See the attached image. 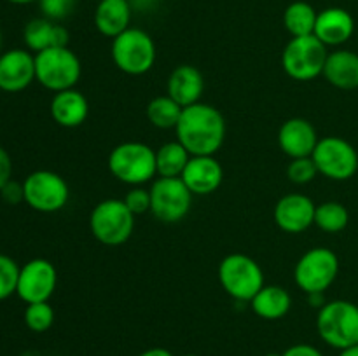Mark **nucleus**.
<instances>
[{"instance_id": "6", "label": "nucleus", "mask_w": 358, "mask_h": 356, "mask_svg": "<svg viewBox=\"0 0 358 356\" xmlns=\"http://www.w3.org/2000/svg\"><path fill=\"white\" fill-rule=\"evenodd\" d=\"M219 281L224 292L238 302H250L266 285L264 271L255 258L245 253H231L219 265Z\"/></svg>"}, {"instance_id": "24", "label": "nucleus", "mask_w": 358, "mask_h": 356, "mask_svg": "<svg viewBox=\"0 0 358 356\" xmlns=\"http://www.w3.org/2000/svg\"><path fill=\"white\" fill-rule=\"evenodd\" d=\"M252 311L266 321L282 320L292 307V297L289 290L278 285H264L257 295L250 300Z\"/></svg>"}, {"instance_id": "26", "label": "nucleus", "mask_w": 358, "mask_h": 356, "mask_svg": "<svg viewBox=\"0 0 358 356\" xmlns=\"http://www.w3.org/2000/svg\"><path fill=\"white\" fill-rule=\"evenodd\" d=\"M191 154L180 142H168L156 150L157 175L166 178H180L187 166Z\"/></svg>"}, {"instance_id": "2", "label": "nucleus", "mask_w": 358, "mask_h": 356, "mask_svg": "<svg viewBox=\"0 0 358 356\" xmlns=\"http://www.w3.org/2000/svg\"><path fill=\"white\" fill-rule=\"evenodd\" d=\"M108 171L121 184L138 187L157 175L156 150L142 142H124L110 150Z\"/></svg>"}, {"instance_id": "22", "label": "nucleus", "mask_w": 358, "mask_h": 356, "mask_svg": "<svg viewBox=\"0 0 358 356\" xmlns=\"http://www.w3.org/2000/svg\"><path fill=\"white\" fill-rule=\"evenodd\" d=\"M322 75L327 79L329 84H332L338 89H357L358 54L353 51H348V49H338L334 52H329Z\"/></svg>"}, {"instance_id": "29", "label": "nucleus", "mask_w": 358, "mask_h": 356, "mask_svg": "<svg viewBox=\"0 0 358 356\" xmlns=\"http://www.w3.org/2000/svg\"><path fill=\"white\" fill-rule=\"evenodd\" d=\"M55 309L49 302H35L27 304L24 309V325L28 330L35 332V334H44L55 323Z\"/></svg>"}, {"instance_id": "11", "label": "nucleus", "mask_w": 358, "mask_h": 356, "mask_svg": "<svg viewBox=\"0 0 358 356\" xmlns=\"http://www.w3.org/2000/svg\"><path fill=\"white\" fill-rule=\"evenodd\" d=\"M24 202L38 213H56L66 206L70 187L62 175L51 170H37L23 180Z\"/></svg>"}, {"instance_id": "32", "label": "nucleus", "mask_w": 358, "mask_h": 356, "mask_svg": "<svg viewBox=\"0 0 358 356\" xmlns=\"http://www.w3.org/2000/svg\"><path fill=\"white\" fill-rule=\"evenodd\" d=\"M76 6L77 0H38L42 16L56 23L66 20L76 10Z\"/></svg>"}, {"instance_id": "36", "label": "nucleus", "mask_w": 358, "mask_h": 356, "mask_svg": "<svg viewBox=\"0 0 358 356\" xmlns=\"http://www.w3.org/2000/svg\"><path fill=\"white\" fill-rule=\"evenodd\" d=\"M282 356H324V353L311 344H294L287 348Z\"/></svg>"}, {"instance_id": "8", "label": "nucleus", "mask_w": 358, "mask_h": 356, "mask_svg": "<svg viewBox=\"0 0 358 356\" xmlns=\"http://www.w3.org/2000/svg\"><path fill=\"white\" fill-rule=\"evenodd\" d=\"M327 56V45L315 35L292 37L282 52V66L290 79L308 82L324 73Z\"/></svg>"}, {"instance_id": "30", "label": "nucleus", "mask_w": 358, "mask_h": 356, "mask_svg": "<svg viewBox=\"0 0 358 356\" xmlns=\"http://www.w3.org/2000/svg\"><path fill=\"white\" fill-rule=\"evenodd\" d=\"M20 269L13 257L0 253V302L16 293Z\"/></svg>"}, {"instance_id": "27", "label": "nucleus", "mask_w": 358, "mask_h": 356, "mask_svg": "<svg viewBox=\"0 0 358 356\" xmlns=\"http://www.w3.org/2000/svg\"><path fill=\"white\" fill-rule=\"evenodd\" d=\"M182 110L184 108L170 98L168 94L163 96H156L149 101L145 108L147 119L152 126L159 129H175L178 124V119H180Z\"/></svg>"}, {"instance_id": "12", "label": "nucleus", "mask_w": 358, "mask_h": 356, "mask_svg": "<svg viewBox=\"0 0 358 356\" xmlns=\"http://www.w3.org/2000/svg\"><path fill=\"white\" fill-rule=\"evenodd\" d=\"M150 213L159 222L177 223L191 212L192 198L182 178L159 177L150 185Z\"/></svg>"}, {"instance_id": "25", "label": "nucleus", "mask_w": 358, "mask_h": 356, "mask_svg": "<svg viewBox=\"0 0 358 356\" xmlns=\"http://www.w3.org/2000/svg\"><path fill=\"white\" fill-rule=\"evenodd\" d=\"M317 17L318 13L311 3L297 0L287 6L283 13V24L292 37H306V35H313Z\"/></svg>"}, {"instance_id": "42", "label": "nucleus", "mask_w": 358, "mask_h": 356, "mask_svg": "<svg viewBox=\"0 0 358 356\" xmlns=\"http://www.w3.org/2000/svg\"><path fill=\"white\" fill-rule=\"evenodd\" d=\"M0 54H2V30H0Z\"/></svg>"}, {"instance_id": "19", "label": "nucleus", "mask_w": 358, "mask_h": 356, "mask_svg": "<svg viewBox=\"0 0 358 356\" xmlns=\"http://www.w3.org/2000/svg\"><path fill=\"white\" fill-rule=\"evenodd\" d=\"M203 91H205V79L196 66L178 65L168 77L166 94L173 98L182 108L199 103Z\"/></svg>"}, {"instance_id": "40", "label": "nucleus", "mask_w": 358, "mask_h": 356, "mask_svg": "<svg viewBox=\"0 0 358 356\" xmlns=\"http://www.w3.org/2000/svg\"><path fill=\"white\" fill-rule=\"evenodd\" d=\"M7 2H10V3H16V6H27V3H31V2H38V0H7Z\"/></svg>"}, {"instance_id": "10", "label": "nucleus", "mask_w": 358, "mask_h": 356, "mask_svg": "<svg viewBox=\"0 0 358 356\" xmlns=\"http://www.w3.org/2000/svg\"><path fill=\"white\" fill-rule=\"evenodd\" d=\"M311 159L315 161L318 175H324L329 180H350L358 171L357 149L348 140L339 136H324L318 140Z\"/></svg>"}, {"instance_id": "41", "label": "nucleus", "mask_w": 358, "mask_h": 356, "mask_svg": "<svg viewBox=\"0 0 358 356\" xmlns=\"http://www.w3.org/2000/svg\"><path fill=\"white\" fill-rule=\"evenodd\" d=\"M264 356H282V353H268V355Z\"/></svg>"}, {"instance_id": "44", "label": "nucleus", "mask_w": 358, "mask_h": 356, "mask_svg": "<svg viewBox=\"0 0 358 356\" xmlns=\"http://www.w3.org/2000/svg\"><path fill=\"white\" fill-rule=\"evenodd\" d=\"M0 205H2V201H0Z\"/></svg>"}, {"instance_id": "38", "label": "nucleus", "mask_w": 358, "mask_h": 356, "mask_svg": "<svg viewBox=\"0 0 358 356\" xmlns=\"http://www.w3.org/2000/svg\"><path fill=\"white\" fill-rule=\"evenodd\" d=\"M308 300H310L311 306L317 307V309H320V307L327 302L324 297V293H310V295H308Z\"/></svg>"}, {"instance_id": "37", "label": "nucleus", "mask_w": 358, "mask_h": 356, "mask_svg": "<svg viewBox=\"0 0 358 356\" xmlns=\"http://www.w3.org/2000/svg\"><path fill=\"white\" fill-rule=\"evenodd\" d=\"M138 356H173V355H171V351H168V349L164 348H150L140 353Z\"/></svg>"}, {"instance_id": "7", "label": "nucleus", "mask_w": 358, "mask_h": 356, "mask_svg": "<svg viewBox=\"0 0 358 356\" xmlns=\"http://www.w3.org/2000/svg\"><path fill=\"white\" fill-rule=\"evenodd\" d=\"M90 230L98 243L121 246L135 230V215L122 199H105L91 209Z\"/></svg>"}, {"instance_id": "5", "label": "nucleus", "mask_w": 358, "mask_h": 356, "mask_svg": "<svg viewBox=\"0 0 358 356\" xmlns=\"http://www.w3.org/2000/svg\"><path fill=\"white\" fill-rule=\"evenodd\" d=\"M110 56L117 70L126 75H143L156 63L154 38L142 28H131L112 38Z\"/></svg>"}, {"instance_id": "17", "label": "nucleus", "mask_w": 358, "mask_h": 356, "mask_svg": "<svg viewBox=\"0 0 358 356\" xmlns=\"http://www.w3.org/2000/svg\"><path fill=\"white\" fill-rule=\"evenodd\" d=\"M318 140L315 126L303 117L289 119L278 129V145L290 159L311 157Z\"/></svg>"}, {"instance_id": "4", "label": "nucleus", "mask_w": 358, "mask_h": 356, "mask_svg": "<svg viewBox=\"0 0 358 356\" xmlns=\"http://www.w3.org/2000/svg\"><path fill=\"white\" fill-rule=\"evenodd\" d=\"M317 332L334 349L358 344V306L350 300H331L318 309Z\"/></svg>"}, {"instance_id": "13", "label": "nucleus", "mask_w": 358, "mask_h": 356, "mask_svg": "<svg viewBox=\"0 0 358 356\" xmlns=\"http://www.w3.org/2000/svg\"><path fill=\"white\" fill-rule=\"evenodd\" d=\"M58 285V271L48 258H31L21 265L16 295L24 304L49 302Z\"/></svg>"}, {"instance_id": "35", "label": "nucleus", "mask_w": 358, "mask_h": 356, "mask_svg": "<svg viewBox=\"0 0 358 356\" xmlns=\"http://www.w3.org/2000/svg\"><path fill=\"white\" fill-rule=\"evenodd\" d=\"M13 178V159L9 152L0 145V188Z\"/></svg>"}, {"instance_id": "39", "label": "nucleus", "mask_w": 358, "mask_h": 356, "mask_svg": "<svg viewBox=\"0 0 358 356\" xmlns=\"http://www.w3.org/2000/svg\"><path fill=\"white\" fill-rule=\"evenodd\" d=\"M338 356H358V344L350 346V348H346V349H341Z\"/></svg>"}, {"instance_id": "15", "label": "nucleus", "mask_w": 358, "mask_h": 356, "mask_svg": "<svg viewBox=\"0 0 358 356\" xmlns=\"http://www.w3.org/2000/svg\"><path fill=\"white\" fill-rule=\"evenodd\" d=\"M317 205L304 194H287L275 206V223L287 234H301L315 225Z\"/></svg>"}, {"instance_id": "1", "label": "nucleus", "mask_w": 358, "mask_h": 356, "mask_svg": "<svg viewBox=\"0 0 358 356\" xmlns=\"http://www.w3.org/2000/svg\"><path fill=\"white\" fill-rule=\"evenodd\" d=\"M175 133L191 156H215L226 140V119L219 108L199 101L182 110Z\"/></svg>"}, {"instance_id": "16", "label": "nucleus", "mask_w": 358, "mask_h": 356, "mask_svg": "<svg viewBox=\"0 0 358 356\" xmlns=\"http://www.w3.org/2000/svg\"><path fill=\"white\" fill-rule=\"evenodd\" d=\"M180 178L192 195H210L222 185V164L215 156H191Z\"/></svg>"}, {"instance_id": "23", "label": "nucleus", "mask_w": 358, "mask_h": 356, "mask_svg": "<svg viewBox=\"0 0 358 356\" xmlns=\"http://www.w3.org/2000/svg\"><path fill=\"white\" fill-rule=\"evenodd\" d=\"M131 6L128 0H100L94 10V27L103 37L115 38L129 28Z\"/></svg>"}, {"instance_id": "20", "label": "nucleus", "mask_w": 358, "mask_h": 356, "mask_svg": "<svg viewBox=\"0 0 358 356\" xmlns=\"http://www.w3.org/2000/svg\"><path fill=\"white\" fill-rule=\"evenodd\" d=\"M23 40L28 51L37 54L51 47H66L70 34L63 24L42 16L28 21L23 30Z\"/></svg>"}, {"instance_id": "14", "label": "nucleus", "mask_w": 358, "mask_h": 356, "mask_svg": "<svg viewBox=\"0 0 358 356\" xmlns=\"http://www.w3.org/2000/svg\"><path fill=\"white\" fill-rule=\"evenodd\" d=\"M35 80V54L28 49H9L0 54V89L21 93Z\"/></svg>"}, {"instance_id": "43", "label": "nucleus", "mask_w": 358, "mask_h": 356, "mask_svg": "<svg viewBox=\"0 0 358 356\" xmlns=\"http://www.w3.org/2000/svg\"><path fill=\"white\" fill-rule=\"evenodd\" d=\"M184 356H198V355H184Z\"/></svg>"}, {"instance_id": "33", "label": "nucleus", "mask_w": 358, "mask_h": 356, "mask_svg": "<svg viewBox=\"0 0 358 356\" xmlns=\"http://www.w3.org/2000/svg\"><path fill=\"white\" fill-rule=\"evenodd\" d=\"M122 201L126 202V206L129 208V212H131L135 216L150 212V191L143 188L142 185L129 188V191L126 192V195Z\"/></svg>"}, {"instance_id": "21", "label": "nucleus", "mask_w": 358, "mask_h": 356, "mask_svg": "<svg viewBox=\"0 0 358 356\" xmlns=\"http://www.w3.org/2000/svg\"><path fill=\"white\" fill-rule=\"evenodd\" d=\"M49 112H51L52 121L62 128H79L90 115V103H87V98L73 87V89L55 93L49 105Z\"/></svg>"}, {"instance_id": "18", "label": "nucleus", "mask_w": 358, "mask_h": 356, "mask_svg": "<svg viewBox=\"0 0 358 356\" xmlns=\"http://www.w3.org/2000/svg\"><path fill=\"white\" fill-rule=\"evenodd\" d=\"M353 31H355V20L348 10L343 7H327L318 13L313 35L327 47L329 45L338 47L352 38Z\"/></svg>"}, {"instance_id": "3", "label": "nucleus", "mask_w": 358, "mask_h": 356, "mask_svg": "<svg viewBox=\"0 0 358 356\" xmlns=\"http://www.w3.org/2000/svg\"><path fill=\"white\" fill-rule=\"evenodd\" d=\"M80 75V59L69 45L45 49L35 54V80L52 93L73 89Z\"/></svg>"}, {"instance_id": "28", "label": "nucleus", "mask_w": 358, "mask_h": 356, "mask_svg": "<svg viewBox=\"0 0 358 356\" xmlns=\"http://www.w3.org/2000/svg\"><path fill=\"white\" fill-rule=\"evenodd\" d=\"M350 222V213L343 202L325 201L317 205L315 212V225L327 234H338L346 229Z\"/></svg>"}, {"instance_id": "34", "label": "nucleus", "mask_w": 358, "mask_h": 356, "mask_svg": "<svg viewBox=\"0 0 358 356\" xmlns=\"http://www.w3.org/2000/svg\"><path fill=\"white\" fill-rule=\"evenodd\" d=\"M0 201L6 202L7 206H17L20 202H24V188L23 181H16L10 178L2 188H0Z\"/></svg>"}, {"instance_id": "31", "label": "nucleus", "mask_w": 358, "mask_h": 356, "mask_svg": "<svg viewBox=\"0 0 358 356\" xmlns=\"http://www.w3.org/2000/svg\"><path fill=\"white\" fill-rule=\"evenodd\" d=\"M318 170L315 166V161L311 157H299V159H290L287 166V178L292 184L306 185L317 178Z\"/></svg>"}, {"instance_id": "9", "label": "nucleus", "mask_w": 358, "mask_h": 356, "mask_svg": "<svg viewBox=\"0 0 358 356\" xmlns=\"http://www.w3.org/2000/svg\"><path fill=\"white\" fill-rule=\"evenodd\" d=\"M339 274V258L331 248L315 246L301 255L294 267V281L306 295L325 293Z\"/></svg>"}]
</instances>
